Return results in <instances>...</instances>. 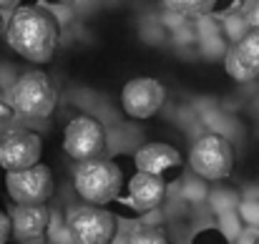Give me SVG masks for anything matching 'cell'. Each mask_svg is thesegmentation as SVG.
Instances as JSON below:
<instances>
[{
    "instance_id": "cell-1",
    "label": "cell",
    "mask_w": 259,
    "mask_h": 244,
    "mask_svg": "<svg viewBox=\"0 0 259 244\" xmlns=\"http://www.w3.org/2000/svg\"><path fill=\"white\" fill-rule=\"evenodd\" d=\"M5 38L18 56L33 63H48L58 46V23L43 8L23 5L8 20Z\"/></svg>"
},
{
    "instance_id": "cell-2",
    "label": "cell",
    "mask_w": 259,
    "mask_h": 244,
    "mask_svg": "<svg viewBox=\"0 0 259 244\" xmlns=\"http://www.w3.org/2000/svg\"><path fill=\"white\" fill-rule=\"evenodd\" d=\"M73 184L78 196L86 204L96 207H106L111 201L118 199L121 189H123V176L118 164L111 159H91V161L76 164L73 169Z\"/></svg>"
},
{
    "instance_id": "cell-3",
    "label": "cell",
    "mask_w": 259,
    "mask_h": 244,
    "mask_svg": "<svg viewBox=\"0 0 259 244\" xmlns=\"http://www.w3.org/2000/svg\"><path fill=\"white\" fill-rule=\"evenodd\" d=\"M58 101L56 86L43 71H28L8 91V106L28 118H46L53 113Z\"/></svg>"
},
{
    "instance_id": "cell-4",
    "label": "cell",
    "mask_w": 259,
    "mask_h": 244,
    "mask_svg": "<svg viewBox=\"0 0 259 244\" xmlns=\"http://www.w3.org/2000/svg\"><path fill=\"white\" fill-rule=\"evenodd\" d=\"M189 164L201 179L219 181L234 169V149L222 134H201L191 144Z\"/></svg>"
},
{
    "instance_id": "cell-5",
    "label": "cell",
    "mask_w": 259,
    "mask_h": 244,
    "mask_svg": "<svg viewBox=\"0 0 259 244\" xmlns=\"http://www.w3.org/2000/svg\"><path fill=\"white\" fill-rule=\"evenodd\" d=\"M5 189L15 204H23V207L46 204L56 191L53 171L46 164H35L25 171H10L5 174Z\"/></svg>"
},
{
    "instance_id": "cell-6",
    "label": "cell",
    "mask_w": 259,
    "mask_h": 244,
    "mask_svg": "<svg viewBox=\"0 0 259 244\" xmlns=\"http://www.w3.org/2000/svg\"><path fill=\"white\" fill-rule=\"evenodd\" d=\"M68 232L76 244H108L116 234V217L103 207L83 204L71 212Z\"/></svg>"
},
{
    "instance_id": "cell-7",
    "label": "cell",
    "mask_w": 259,
    "mask_h": 244,
    "mask_svg": "<svg viewBox=\"0 0 259 244\" xmlns=\"http://www.w3.org/2000/svg\"><path fill=\"white\" fill-rule=\"evenodd\" d=\"M63 151L78 164L101 159L106 151V129L91 116L73 118L63 134Z\"/></svg>"
},
{
    "instance_id": "cell-8",
    "label": "cell",
    "mask_w": 259,
    "mask_h": 244,
    "mask_svg": "<svg viewBox=\"0 0 259 244\" xmlns=\"http://www.w3.org/2000/svg\"><path fill=\"white\" fill-rule=\"evenodd\" d=\"M40 154H43V144L33 131L13 129L0 136V169H5V174L25 171L40 164Z\"/></svg>"
},
{
    "instance_id": "cell-9",
    "label": "cell",
    "mask_w": 259,
    "mask_h": 244,
    "mask_svg": "<svg viewBox=\"0 0 259 244\" xmlns=\"http://www.w3.org/2000/svg\"><path fill=\"white\" fill-rule=\"evenodd\" d=\"M166 88L156 78H134L121 91V106L131 118H151L161 111Z\"/></svg>"
},
{
    "instance_id": "cell-10",
    "label": "cell",
    "mask_w": 259,
    "mask_h": 244,
    "mask_svg": "<svg viewBox=\"0 0 259 244\" xmlns=\"http://www.w3.org/2000/svg\"><path fill=\"white\" fill-rule=\"evenodd\" d=\"M224 68L234 81L247 83L259 78V28H252L242 40H237V46L229 48Z\"/></svg>"
},
{
    "instance_id": "cell-11",
    "label": "cell",
    "mask_w": 259,
    "mask_h": 244,
    "mask_svg": "<svg viewBox=\"0 0 259 244\" xmlns=\"http://www.w3.org/2000/svg\"><path fill=\"white\" fill-rule=\"evenodd\" d=\"M164 196H166V181H164V176L136 171L134 179L128 181V201L139 212L156 209L164 201Z\"/></svg>"
},
{
    "instance_id": "cell-12",
    "label": "cell",
    "mask_w": 259,
    "mask_h": 244,
    "mask_svg": "<svg viewBox=\"0 0 259 244\" xmlns=\"http://www.w3.org/2000/svg\"><path fill=\"white\" fill-rule=\"evenodd\" d=\"M48 209L46 204H35V207H23V204H15L13 214H10V222H13V234L23 242H33L38 237H43V232L48 229Z\"/></svg>"
},
{
    "instance_id": "cell-13",
    "label": "cell",
    "mask_w": 259,
    "mask_h": 244,
    "mask_svg": "<svg viewBox=\"0 0 259 244\" xmlns=\"http://www.w3.org/2000/svg\"><path fill=\"white\" fill-rule=\"evenodd\" d=\"M134 164H136V171L164 176V171H169V169L181 164V154L171 144H144L134 154Z\"/></svg>"
},
{
    "instance_id": "cell-14",
    "label": "cell",
    "mask_w": 259,
    "mask_h": 244,
    "mask_svg": "<svg viewBox=\"0 0 259 244\" xmlns=\"http://www.w3.org/2000/svg\"><path fill=\"white\" fill-rule=\"evenodd\" d=\"M161 3L179 15H204L217 5V0H161Z\"/></svg>"
},
{
    "instance_id": "cell-15",
    "label": "cell",
    "mask_w": 259,
    "mask_h": 244,
    "mask_svg": "<svg viewBox=\"0 0 259 244\" xmlns=\"http://www.w3.org/2000/svg\"><path fill=\"white\" fill-rule=\"evenodd\" d=\"M126 244H169V239L161 232H156V229H139V232H134L128 237Z\"/></svg>"
},
{
    "instance_id": "cell-16",
    "label": "cell",
    "mask_w": 259,
    "mask_h": 244,
    "mask_svg": "<svg viewBox=\"0 0 259 244\" xmlns=\"http://www.w3.org/2000/svg\"><path fill=\"white\" fill-rule=\"evenodd\" d=\"M10 234H13V222L5 212H0V244H8Z\"/></svg>"
},
{
    "instance_id": "cell-17",
    "label": "cell",
    "mask_w": 259,
    "mask_h": 244,
    "mask_svg": "<svg viewBox=\"0 0 259 244\" xmlns=\"http://www.w3.org/2000/svg\"><path fill=\"white\" fill-rule=\"evenodd\" d=\"M249 23H252L254 28H259V0L254 3V8H252V13H249Z\"/></svg>"
},
{
    "instance_id": "cell-18",
    "label": "cell",
    "mask_w": 259,
    "mask_h": 244,
    "mask_svg": "<svg viewBox=\"0 0 259 244\" xmlns=\"http://www.w3.org/2000/svg\"><path fill=\"white\" fill-rule=\"evenodd\" d=\"M10 113H13V108H10L8 103H3V101H0V121H5Z\"/></svg>"
},
{
    "instance_id": "cell-19",
    "label": "cell",
    "mask_w": 259,
    "mask_h": 244,
    "mask_svg": "<svg viewBox=\"0 0 259 244\" xmlns=\"http://www.w3.org/2000/svg\"><path fill=\"white\" fill-rule=\"evenodd\" d=\"M20 0H0V10H8V8H15Z\"/></svg>"
},
{
    "instance_id": "cell-20",
    "label": "cell",
    "mask_w": 259,
    "mask_h": 244,
    "mask_svg": "<svg viewBox=\"0 0 259 244\" xmlns=\"http://www.w3.org/2000/svg\"><path fill=\"white\" fill-rule=\"evenodd\" d=\"M0 35H3V10H0Z\"/></svg>"
},
{
    "instance_id": "cell-21",
    "label": "cell",
    "mask_w": 259,
    "mask_h": 244,
    "mask_svg": "<svg viewBox=\"0 0 259 244\" xmlns=\"http://www.w3.org/2000/svg\"><path fill=\"white\" fill-rule=\"evenodd\" d=\"M53 3H71V0H53Z\"/></svg>"
},
{
    "instance_id": "cell-22",
    "label": "cell",
    "mask_w": 259,
    "mask_h": 244,
    "mask_svg": "<svg viewBox=\"0 0 259 244\" xmlns=\"http://www.w3.org/2000/svg\"><path fill=\"white\" fill-rule=\"evenodd\" d=\"M252 244H259V237H257V239H254V242H252Z\"/></svg>"
}]
</instances>
